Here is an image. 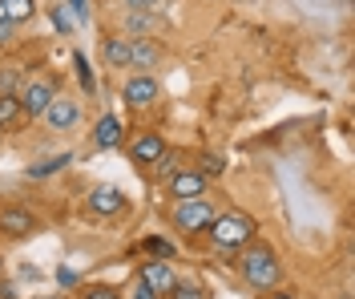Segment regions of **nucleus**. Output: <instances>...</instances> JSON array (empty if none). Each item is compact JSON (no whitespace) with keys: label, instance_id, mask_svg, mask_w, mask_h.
I'll list each match as a JSON object with an SVG mask.
<instances>
[{"label":"nucleus","instance_id":"nucleus-14","mask_svg":"<svg viewBox=\"0 0 355 299\" xmlns=\"http://www.w3.org/2000/svg\"><path fill=\"white\" fill-rule=\"evenodd\" d=\"M93 142H97V150H113L117 142H121V121L117 117H101L97 121V130H93Z\"/></svg>","mask_w":355,"mask_h":299},{"label":"nucleus","instance_id":"nucleus-12","mask_svg":"<svg viewBox=\"0 0 355 299\" xmlns=\"http://www.w3.org/2000/svg\"><path fill=\"white\" fill-rule=\"evenodd\" d=\"M85 207H89V214H117V210L125 207V194L117 186H93Z\"/></svg>","mask_w":355,"mask_h":299},{"label":"nucleus","instance_id":"nucleus-32","mask_svg":"<svg viewBox=\"0 0 355 299\" xmlns=\"http://www.w3.org/2000/svg\"><path fill=\"white\" fill-rule=\"evenodd\" d=\"M157 4H162V0H157Z\"/></svg>","mask_w":355,"mask_h":299},{"label":"nucleus","instance_id":"nucleus-20","mask_svg":"<svg viewBox=\"0 0 355 299\" xmlns=\"http://www.w3.org/2000/svg\"><path fill=\"white\" fill-rule=\"evenodd\" d=\"M170 299H206V291H202L198 283H174L170 287Z\"/></svg>","mask_w":355,"mask_h":299},{"label":"nucleus","instance_id":"nucleus-10","mask_svg":"<svg viewBox=\"0 0 355 299\" xmlns=\"http://www.w3.org/2000/svg\"><path fill=\"white\" fill-rule=\"evenodd\" d=\"M162 154H166V138H162V134H154V130L137 134V138H133V146H130V158L137 162V166H154Z\"/></svg>","mask_w":355,"mask_h":299},{"label":"nucleus","instance_id":"nucleus-8","mask_svg":"<svg viewBox=\"0 0 355 299\" xmlns=\"http://www.w3.org/2000/svg\"><path fill=\"white\" fill-rule=\"evenodd\" d=\"M206 174H198L194 166H186V170H174L170 174V186H166V194L170 198H202L206 194Z\"/></svg>","mask_w":355,"mask_h":299},{"label":"nucleus","instance_id":"nucleus-11","mask_svg":"<svg viewBox=\"0 0 355 299\" xmlns=\"http://www.w3.org/2000/svg\"><path fill=\"white\" fill-rule=\"evenodd\" d=\"M0 230L4 234H12V239H24V234H33L37 230V214L24 207H4L0 210Z\"/></svg>","mask_w":355,"mask_h":299},{"label":"nucleus","instance_id":"nucleus-28","mask_svg":"<svg viewBox=\"0 0 355 299\" xmlns=\"http://www.w3.org/2000/svg\"><path fill=\"white\" fill-rule=\"evenodd\" d=\"M130 8H157V0H125Z\"/></svg>","mask_w":355,"mask_h":299},{"label":"nucleus","instance_id":"nucleus-5","mask_svg":"<svg viewBox=\"0 0 355 299\" xmlns=\"http://www.w3.org/2000/svg\"><path fill=\"white\" fill-rule=\"evenodd\" d=\"M157 97H162V85H157L150 73H137L125 81V89H121V101L130 105V110H150L157 105Z\"/></svg>","mask_w":355,"mask_h":299},{"label":"nucleus","instance_id":"nucleus-17","mask_svg":"<svg viewBox=\"0 0 355 299\" xmlns=\"http://www.w3.org/2000/svg\"><path fill=\"white\" fill-rule=\"evenodd\" d=\"M21 117H24L21 97H17V93H0V130H12Z\"/></svg>","mask_w":355,"mask_h":299},{"label":"nucleus","instance_id":"nucleus-2","mask_svg":"<svg viewBox=\"0 0 355 299\" xmlns=\"http://www.w3.org/2000/svg\"><path fill=\"white\" fill-rule=\"evenodd\" d=\"M206 234H210V243L222 255H234V251H243L250 239H259V223L246 210H222V214H214V223L206 227Z\"/></svg>","mask_w":355,"mask_h":299},{"label":"nucleus","instance_id":"nucleus-16","mask_svg":"<svg viewBox=\"0 0 355 299\" xmlns=\"http://www.w3.org/2000/svg\"><path fill=\"white\" fill-rule=\"evenodd\" d=\"M33 12H37V0H0V17L12 21V24L28 21Z\"/></svg>","mask_w":355,"mask_h":299},{"label":"nucleus","instance_id":"nucleus-24","mask_svg":"<svg viewBox=\"0 0 355 299\" xmlns=\"http://www.w3.org/2000/svg\"><path fill=\"white\" fill-rule=\"evenodd\" d=\"M146 251H154V255H162V259H170V255H174V247H170L166 239H146Z\"/></svg>","mask_w":355,"mask_h":299},{"label":"nucleus","instance_id":"nucleus-29","mask_svg":"<svg viewBox=\"0 0 355 299\" xmlns=\"http://www.w3.org/2000/svg\"><path fill=\"white\" fill-rule=\"evenodd\" d=\"M57 279H61V283H77V275H73L69 267H61V271H57Z\"/></svg>","mask_w":355,"mask_h":299},{"label":"nucleus","instance_id":"nucleus-1","mask_svg":"<svg viewBox=\"0 0 355 299\" xmlns=\"http://www.w3.org/2000/svg\"><path fill=\"white\" fill-rule=\"evenodd\" d=\"M239 255V267H243V279L246 287H254V291H270V287H279V279H283V263H279V251L263 243V239H250Z\"/></svg>","mask_w":355,"mask_h":299},{"label":"nucleus","instance_id":"nucleus-19","mask_svg":"<svg viewBox=\"0 0 355 299\" xmlns=\"http://www.w3.org/2000/svg\"><path fill=\"white\" fill-rule=\"evenodd\" d=\"M194 170H198V174H206V178H218L222 170H226V162H222L218 154H202V158H198V166H194Z\"/></svg>","mask_w":355,"mask_h":299},{"label":"nucleus","instance_id":"nucleus-7","mask_svg":"<svg viewBox=\"0 0 355 299\" xmlns=\"http://www.w3.org/2000/svg\"><path fill=\"white\" fill-rule=\"evenodd\" d=\"M137 279H141L154 296H170V287L178 283L174 267H170L166 259H146V263H141V271H137Z\"/></svg>","mask_w":355,"mask_h":299},{"label":"nucleus","instance_id":"nucleus-4","mask_svg":"<svg viewBox=\"0 0 355 299\" xmlns=\"http://www.w3.org/2000/svg\"><path fill=\"white\" fill-rule=\"evenodd\" d=\"M57 93H61V89H57V81H53L49 73H41V77H28V81L21 85V93H17V97H21L24 117H41Z\"/></svg>","mask_w":355,"mask_h":299},{"label":"nucleus","instance_id":"nucleus-21","mask_svg":"<svg viewBox=\"0 0 355 299\" xmlns=\"http://www.w3.org/2000/svg\"><path fill=\"white\" fill-rule=\"evenodd\" d=\"M21 73L17 69H0V93H21Z\"/></svg>","mask_w":355,"mask_h":299},{"label":"nucleus","instance_id":"nucleus-15","mask_svg":"<svg viewBox=\"0 0 355 299\" xmlns=\"http://www.w3.org/2000/svg\"><path fill=\"white\" fill-rule=\"evenodd\" d=\"M154 28H157V17H150V8H130V17H125L130 41H133V33L137 37H154Z\"/></svg>","mask_w":355,"mask_h":299},{"label":"nucleus","instance_id":"nucleus-27","mask_svg":"<svg viewBox=\"0 0 355 299\" xmlns=\"http://www.w3.org/2000/svg\"><path fill=\"white\" fill-rule=\"evenodd\" d=\"M130 299H162V296H154V291H150V287L137 279V287H133V296H130Z\"/></svg>","mask_w":355,"mask_h":299},{"label":"nucleus","instance_id":"nucleus-13","mask_svg":"<svg viewBox=\"0 0 355 299\" xmlns=\"http://www.w3.org/2000/svg\"><path fill=\"white\" fill-rule=\"evenodd\" d=\"M101 57H105V65H113V69H130V41L125 37H110L101 45Z\"/></svg>","mask_w":355,"mask_h":299},{"label":"nucleus","instance_id":"nucleus-26","mask_svg":"<svg viewBox=\"0 0 355 299\" xmlns=\"http://www.w3.org/2000/svg\"><path fill=\"white\" fill-rule=\"evenodd\" d=\"M12 28H17V24L0 17V45H12Z\"/></svg>","mask_w":355,"mask_h":299},{"label":"nucleus","instance_id":"nucleus-9","mask_svg":"<svg viewBox=\"0 0 355 299\" xmlns=\"http://www.w3.org/2000/svg\"><path fill=\"white\" fill-rule=\"evenodd\" d=\"M162 57H166V49L157 45L154 37H133V41H130V65H133V69L150 73V69L162 65Z\"/></svg>","mask_w":355,"mask_h":299},{"label":"nucleus","instance_id":"nucleus-25","mask_svg":"<svg viewBox=\"0 0 355 299\" xmlns=\"http://www.w3.org/2000/svg\"><path fill=\"white\" fill-rule=\"evenodd\" d=\"M73 61H77V73H81V85H85V89H93V73H89V61L81 57V53H77Z\"/></svg>","mask_w":355,"mask_h":299},{"label":"nucleus","instance_id":"nucleus-3","mask_svg":"<svg viewBox=\"0 0 355 299\" xmlns=\"http://www.w3.org/2000/svg\"><path fill=\"white\" fill-rule=\"evenodd\" d=\"M214 214H218V210L210 207L206 198H174L170 223H174V230H182V234H206V227L214 223Z\"/></svg>","mask_w":355,"mask_h":299},{"label":"nucleus","instance_id":"nucleus-6","mask_svg":"<svg viewBox=\"0 0 355 299\" xmlns=\"http://www.w3.org/2000/svg\"><path fill=\"white\" fill-rule=\"evenodd\" d=\"M41 117L49 121V130H73V126L81 121V101H77V97H69V93H57Z\"/></svg>","mask_w":355,"mask_h":299},{"label":"nucleus","instance_id":"nucleus-18","mask_svg":"<svg viewBox=\"0 0 355 299\" xmlns=\"http://www.w3.org/2000/svg\"><path fill=\"white\" fill-rule=\"evenodd\" d=\"M69 162H73V154H57V158L41 162V166H28V170H24V178H44V174H57V170H65Z\"/></svg>","mask_w":355,"mask_h":299},{"label":"nucleus","instance_id":"nucleus-30","mask_svg":"<svg viewBox=\"0 0 355 299\" xmlns=\"http://www.w3.org/2000/svg\"><path fill=\"white\" fill-rule=\"evenodd\" d=\"M266 299H299V296H295V291H275V287H270V296Z\"/></svg>","mask_w":355,"mask_h":299},{"label":"nucleus","instance_id":"nucleus-23","mask_svg":"<svg viewBox=\"0 0 355 299\" xmlns=\"http://www.w3.org/2000/svg\"><path fill=\"white\" fill-rule=\"evenodd\" d=\"M154 170H157V174H162V178H166V174H174V170H178L174 154H170V150H166V154H162V158L154 162Z\"/></svg>","mask_w":355,"mask_h":299},{"label":"nucleus","instance_id":"nucleus-22","mask_svg":"<svg viewBox=\"0 0 355 299\" xmlns=\"http://www.w3.org/2000/svg\"><path fill=\"white\" fill-rule=\"evenodd\" d=\"M81 299H121V296H117V287H85Z\"/></svg>","mask_w":355,"mask_h":299},{"label":"nucleus","instance_id":"nucleus-31","mask_svg":"<svg viewBox=\"0 0 355 299\" xmlns=\"http://www.w3.org/2000/svg\"><path fill=\"white\" fill-rule=\"evenodd\" d=\"M0 267H4V259H0Z\"/></svg>","mask_w":355,"mask_h":299}]
</instances>
